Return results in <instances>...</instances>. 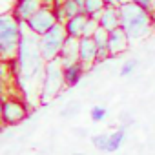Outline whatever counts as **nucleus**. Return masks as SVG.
I'll use <instances>...</instances> for the list:
<instances>
[{
    "label": "nucleus",
    "mask_w": 155,
    "mask_h": 155,
    "mask_svg": "<svg viewBox=\"0 0 155 155\" xmlns=\"http://www.w3.org/2000/svg\"><path fill=\"white\" fill-rule=\"evenodd\" d=\"M24 35V22H20L13 11L0 17V57L2 62L15 60L18 57L20 42Z\"/></svg>",
    "instance_id": "obj_1"
},
{
    "label": "nucleus",
    "mask_w": 155,
    "mask_h": 155,
    "mask_svg": "<svg viewBox=\"0 0 155 155\" xmlns=\"http://www.w3.org/2000/svg\"><path fill=\"white\" fill-rule=\"evenodd\" d=\"M119 15H120V26L126 29L130 40H140L150 33L153 24V15L140 9L133 0L119 8Z\"/></svg>",
    "instance_id": "obj_2"
},
{
    "label": "nucleus",
    "mask_w": 155,
    "mask_h": 155,
    "mask_svg": "<svg viewBox=\"0 0 155 155\" xmlns=\"http://www.w3.org/2000/svg\"><path fill=\"white\" fill-rule=\"evenodd\" d=\"M64 88H66V84H64V66L60 64V60L55 58V60L46 62L42 84H40V102H48V101L55 99Z\"/></svg>",
    "instance_id": "obj_3"
},
{
    "label": "nucleus",
    "mask_w": 155,
    "mask_h": 155,
    "mask_svg": "<svg viewBox=\"0 0 155 155\" xmlns=\"http://www.w3.org/2000/svg\"><path fill=\"white\" fill-rule=\"evenodd\" d=\"M66 38H68V33H66L64 24H55L48 33H44L40 37V53L46 62L58 58V53H60Z\"/></svg>",
    "instance_id": "obj_4"
},
{
    "label": "nucleus",
    "mask_w": 155,
    "mask_h": 155,
    "mask_svg": "<svg viewBox=\"0 0 155 155\" xmlns=\"http://www.w3.org/2000/svg\"><path fill=\"white\" fill-rule=\"evenodd\" d=\"M26 24V28L31 31V33H35L37 37H42L44 33H48L55 24H58V20H57V17H55V11H53V6H42L28 22H24Z\"/></svg>",
    "instance_id": "obj_5"
},
{
    "label": "nucleus",
    "mask_w": 155,
    "mask_h": 155,
    "mask_svg": "<svg viewBox=\"0 0 155 155\" xmlns=\"http://www.w3.org/2000/svg\"><path fill=\"white\" fill-rule=\"evenodd\" d=\"M26 119H28V106L18 99L4 97V101H2V122L6 126H17Z\"/></svg>",
    "instance_id": "obj_6"
},
{
    "label": "nucleus",
    "mask_w": 155,
    "mask_h": 155,
    "mask_svg": "<svg viewBox=\"0 0 155 155\" xmlns=\"http://www.w3.org/2000/svg\"><path fill=\"white\" fill-rule=\"evenodd\" d=\"M97 57H99V46L93 40V37H82L79 40V62L86 69H91L97 64Z\"/></svg>",
    "instance_id": "obj_7"
},
{
    "label": "nucleus",
    "mask_w": 155,
    "mask_h": 155,
    "mask_svg": "<svg viewBox=\"0 0 155 155\" xmlns=\"http://www.w3.org/2000/svg\"><path fill=\"white\" fill-rule=\"evenodd\" d=\"M130 44H131V40H130V37H128V33H126V29L122 26H119L113 31H110L108 49H110L111 57H119V55L126 53L128 48H130Z\"/></svg>",
    "instance_id": "obj_8"
},
{
    "label": "nucleus",
    "mask_w": 155,
    "mask_h": 155,
    "mask_svg": "<svg viewBox=\"0 0 155 155\" xmlns=\"http://www.w3.org/2000/svg\"><path fill=\"white\" fill-rule=\"evenodd\" d=\"M42 6H44V0H15L13 15L20 22H28Z\"/></svg>",
    "instance_id": "obj_9"
},
{
    "label": "nucleus",
    "mask_w": 155,
    "mask_h": 155,
    "mask_svg": "<svg viewBox=\"0 0 155 155\" xmlns=\"http://www.w3.org/2000/svg\"><path fill=\"white\" fill-rule=\"evenodd\" d=\"M79 40L81 38H73V37L66 38V42L58 53V60L62 66H69V64L79 62Z\"/></svg>",
    "instance_id": "obj_10"
},
{
    "label": "nucleus",
    "mask_w": 155,
    "mask_h": 155,
    "mask_svg": "<svg viewBox=\"0 0 155 155\" xmlns=\"http://www.w3.org/2000/svg\"><path fill=\"white\" fill-rule=\"evenodd\" d=\"M84 71H86V68L81 62L64 66V84H66V88L79 86V82L82 81V77H84Z\"/></svg>",
    "instance_id": "obj_11"
},
{
    "label": "nucleus",
    "mask_w": 155,
    "mask_h": 155,
    "mask_svg": "<svg viewBox=\"0 0 155 155\" xmlns=\"http://www.w3.org/2000/svg\"><path fill=\"white\" fill-rule=\"evenodd\" d=\"M86 22H88V15H84V13H81V15H77V17L68 18V22L64 24L68 37H73V38H82V37H84V28H86Z\"/></svg>",
    "instance_id": "obj_12"
},
{
    "label": "nucleus",
    "mask_w": 155,
    "mask_h": 155,
    "mask_svg": "<svg viewBox=\"0 0 155 155\" xmlns=\"http://www.w3.org/2000/svg\"><path fill=\"white\" fill-rule=\"evenodd\" d=\"M99 24L108 29V31H113L115 28L120 26V15H119V8H113V6H106L104 11L101 13L99 17Z\"/></svg>",
    "instance_id": "obj_13"
},
{
    "label": "nucleus",
    "mask_w": 155,
    "mask_h": 155,
    "mask_svg": "<svg viewBox=\"0 0 155 155\" xmlns=\"http://www.w3.org/2000/svg\"><path fill=\"white\" fill-rule=\"evenodd\" d=\"M126 124H122L120 128H117L115 131H111L110 133V142H108V151L106 153H115V151H119L120 150V146L124 144V140H126Z\"/></svg>",
    "instance_id": "obj_14"
},
{
    "label": "nucleus",
    "mask_w": 155,
    "mask_h": 155,
    "mask_svg": "<svg viewBox=\"0 0 155 155\" xmlns=\"http://www.w3.org/2000/svg\"><path fill=\"white\" fill-rule=\"evenodd\" d=\"M106 0H86V6H84V15L91 17V18H97L101 17V13L104 11L106 8Z\"/></svg>",
    "instance_id": "obj_15"
},
{
    "label": "nucleus",
    "mask_w": 155,
    "mask_h": 155,
    "mask_svg": "<svg viewBox=\"0 0 155 155\" xmlns=\"http://www.w3.org/2000/svg\"><path fill=\"white\" fill-rule=\"evenodd\" d=\"M108 142H110V133H97L91 137V144L99 151H108Z\"/></svg>",
    "instance_id": "obj_16"
},
{
    "label": "nucleus",
    "mask_w": 155,
    "mask_h": 155,
    "mask_svg": "<svg viewBox=\"0 0 155 155\" xmlns=\"http://www.w3.org/2000/svg\"><path fill=\"white\" fill-rule=\"evenodd\" d=\"M106 117H108L106 106L97 104V106H93V108L90 110V119H91L93 122H102V120H106Z\"/></svg>",
    "instance_id": "obj_17"
},
{
    "label": "nucleus",
    "mask_w": 155,
    "mask_h": 155,
    "mask_svg": "<svg viewBox=\"0 0 155 155\" xmlns=\"http://www.w3.org/2000/svg\"><path fill=\"white\" fill-rule=\"evenodd\" d=\"M93 40L97 42V46H99V48H108L110 31H108V29H104L102 26H99V29H97V31H95V35H93Z\"/></svg>",
    "instance_id": "obj_18"
},
{
    "label": "nucleus",
    "mask_w": 155,
    "mask_h": 155,
    "mask_svg": "<svg viewBox=\"0 0 155 155\" xmlns=\"http://www.w3.org/2000/svg\"><path fill=\"white\" fill-rule=\"evenodd\" d=\"M62 8H64V11H66L68 18L77 17V15H81V13H82V11H81V8H79V4H77L75 0H62Z\"/></svg>",
    "instance_id": "obj_19"
},
{
    "label": "nucleus",
    "mask_w": 155,
    "mask_h": 155,
    "mask_svg": "<svg viewBox=\"0 0 155 155\" xmlns=\"http://www.w3.org/2000/svg\"><path fill=\"white\" fill-rule=\"evenodd\" d=\"M137 66H139V60H137V58H128V60L122 62L119 75H120V77H130V75L137 69Z\"/></svg>",
    "instance_id": "obj_20"
},
{
    "label": "nucleus",
    "mask_w": 155,
    "mask_h": 155,
    "mask_svg": "<svg viewBox=\"0 0 155 155\" xmlns=\"http://www.w3.org/2000/svg\"><path fill=\"white\" fill-rule=\"evenodd\" d=\"M79 110H81V102H69V104L60 111V117H62V119H68V117H71V115H77V113H79Z\"/></svg>",
    "instance_id": "obj_21"
},
{
    "label": "nucleus",
    "mask_w": 155,
    "mask_h": 155,
    "mask_svg": "<svg viewBox=\"0 0 155 155\" xmlns=\"http://www.w3.org/2000/svg\"><path fill=\"white\" fill-rule=\"evenodd\" d=\"M99 20L97 18H91V17H88V22H86V28H84V37H93L95 35V31L99 29Z\"/></svg>",
    "instance_id": "obj_22"
},
{
    "label": "nucleus",
    "mask_w": 155,
    "mask_h": 155,
    "mask_svg": "<svg viewBox=\"0 0 155 155\" xmlns=\"http://www.w3.org/2000/svg\"><path fill=\"white\" fill-rule=\"evenodd\" d=\"M133 2L140 8V9H144V11H148V13H155V2L153 0H133Z\"/></svg>",
    "instance_id": "obj_23"
},
{
    "label": "nucleus",
    "mask_w": 155,
    "mask_h": 155,
    "mask_svg": "<svg viewBox=\"0 0 155 155\" xmlns=\"http://www.w3.org/2000/svg\"><path fill=\"white\" fill-rule=\"evenodd\" d=\"M126 2H130V0H106V4H108V6H113V8H120V6L126 4Z\"/></svg>",
    "instance_id": "obj_24"
},
{
    "label": "nucleus",
    "mask_w": 155,
    "mask_h": 155,
    "mask_svg": "<svg viewBox=\"0 0 155 155\" xmlns=\"http://www.w3.org/2000/svg\"><path fill=\"white\" fill-rule=\"evenodd\" d=\"M55 2H57V0H44V4H46V6H53Z\"/></svg>",
    "instance_id": "obj_25"
},
{
    "label": "nucleus",
    "mask_w": 155,
    "mask_h": 155,
    "mask_svg": "<svg viewBox=\"0 0 155 155\" xmlns=\"http://www.w3.org/2000/svg\"><path fill=\"white\" fill-rule=\"evenodd\" d=\"M73 155H86V153H73Z\"/></svg>",
    "instance_id": "obj_26"
},
{
    "label": "nucleus",
    "mask_w": 155,
    "mask_h": 155,
    "mask_svg": "<svg viewBox=\"0 0 155 155\" xmlns=\"http://www.w3.org/2000/svg\"><path fill=\"white\" fill-rule=\"evenodd\" d=\"M153 2H155V0H153Z\"/></svg>",
    "instance_id": "obj_27"
}]
</instances>
